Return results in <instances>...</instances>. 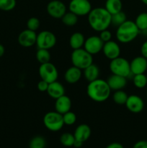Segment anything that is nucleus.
<instances>
[{"label":"nucleus","mask_w":147,"mask_h":148,"mask_svg":"<svg viewBox=\"0 0 147 148\" xmlns=\"http://www.w3.org/2000/svg\"><path fill=\"white\" fill-rule=\"evenodd\" d=\"M87 16L89 26L95 31L99 33L111 25V14L105 7L92 9Z\"/></svg>","instance_id":"nucleus-1"},{"label":"nucleus","mask_w":147,"mask_h":148,"mask_svg":"<svg viewBox=\"0 0 147 148\" xmlns=\"http://www.w3.org/2000/svg\"><path fill=\"white\" fill-rule=\"evenodd\" d=\"M86 93L92 101L101 103L109 98L111 94V89L106 80L98 78L89 82L86 88Z\"/></svg>","instance_id":"nucleus-2"},{"label":"nucleus","mask_w":147,"mask_h":148,"mask_svg":"<svg viewBox=\"0 0 147 148\" xmlns=\"http://www.w3.org/2000/svg\"><path fill=\"white\" fill-rule=\"evenodd\" d=\"M139 34L140 30L135 22L127 20L117 27L115 36L120 43H128L135 40Z\"/></svg>","instance_id":"nucleus-3"},{"label":"nucleus","mask_w":147,"mask_h":148,"mask_svg":"<svg viewBox=\"0 0 147 148\" xmlns=\"http://www.w3.org/2000/svg\"><path fill=\"white\" fill-rule=\"evenodd\" d=\"M71 60L73 66L84 70L93 64V56L84 49L81 48L73 51L71 55Z\"/></svg>","instance_id":"nucleus-4"},{"label":"nucleus","mask_w":147,"mask_h":148,"mask_svg":"<svg viewBox=\"0 0 147 148\" xmlns=\"http://www.w3.org/2000/svg\"><path fill=\"white\" fill-rule=\"evenodd\" d=\"M43 124L45 127L50 131H59L64 125L63 116L56 111L48 112L43 117Z\"/></svg>","instance_id":"nucleus-5"},{"label":"nucleus","mask_w":147,"mask_h":148,"mask_svg":"<svg viewBox=\"0 0 147 148\" xmlns=\"http://www.w3.org/2000/svg\"><path fill=\"white\" fill-rule=\"evenodd\" d=\"M110 69L112 74L125 77L126 79L128 75L131 73L130 62L120 56L110 60Z\"/></svg>","instance_id":"nucleus-6"},{"label":"nucleus","mask_w":147,"mask_h":148,"mask_svg":"<svg viewBox=\"0 0 147 148\" xmlns=\"http://www.w3.org/2000/svg\"><path fill=\"white\" fill-rule=\"evenodd\" d=\"M56 36L52 32L48 30H43L37 34L36 46L37 49H49L54 47L56 44Z\"/></svg>","instance_id":"nucleus-7"},{"label":"nucleus","mask_w":147,"mask_h":148,"mask_svg":"<svg viewBox=\"0 0 147 148\" xmlns=\"http://www.w3.org/2000/svg\"><path fill=\"white\" fill-rule=\"evenodd\" d=\"M38 72L41 79L46 81L48 83L56 81L59 77L57 68L50 62L40 64Z\"/></svg>","instance_id":"nucleus-8"},{"label":"nucleus","mask_w":147,"mask_h":148,"mask_svg":"<svg viewBox=\"0 0 147 148\" xmlns=\"http://www.w3.org/2000/svg\"><path fill=\"white\" fill-rule=\"evenodd\" d=\"M69 11L78 17L88 15L92 10V4L89 0H71L69 5Z\"/></svg>","instance_id":"nucleus-9"},{"label":"nucleus","mask_w":147,"mask_h":148,"mask_svg":"<svg viewBox=\"0 0 147 148\" xmlns=\"http://www.w3.org/2000/svg\"><path fill=\"white\" fill-rule=\"evenodd\" d=\"M47 12L51 17L61 19L66 12V7L60 0H52L47 5Z\"/></svg>","instance_id":"nucleus-10"},{"label":"nucleus","mask_w":147,"mask_h":148,"mask_svg":"<svg viewBox=\"0 0 147 148\" xmlns=\"http://www.w3.org/2000/svg\"><path fill=\"white\" fill-rule=\"evenodd\" d=\"M104 42L101 40L99 36H92L85 39L84 49L90 54L95 55L102 51Z\"/></svg>","instance_id":"nucleus-11"},{"label":"nucleus","mask_w":147,"mask_h":148,"mask_svg":"<svg viewBox=\"0 0 147 148\" xmlns=\"http://www.w3.org/2000/svg\"><path fill=\"white\" fill-rule=\"evenodd\" d=\"M37 34L35 31L26 29L20 33L18 36V43L21 46L29 48L36 44Z\"/></svg>","instance_id":"nucleus-12"},{"label":"nucleus","mask_w":147,"mask_h":148,"mask_svg":"<svg viewBox=\"0 0 147 148\" xmlns=\"http://www.w3.org/2000/svg\"><path fill=\"white\" fill-rule=\"evenodd\" d=\"M102 52L107 59L110 60H112L114 59L119 57L120 55V47L117 42L114 40L104 43Z\"/></svg>","instance_id":"nucleus-13"},{"label":"nucleus","mask_w":147,"mask_h":148,"mask_svg":"<svg viewBox=\"0 0 147 148\" xmlns=\"http://www.w3.org/2000/svg\"><path fill=\"white\" fill-rule=\"evenodd\" d=\"M125 105L128 111L134 114L141 112L144 108V101L139 95H128Z\"/></svg>","instance_id":"nucleus-14"},{"label":"nucleus","mask_w":147,"mask_h":148,"mask_svg":"<svg viewBox=\"0 0 147 148\" xmlns=\"http://www.w3.org/2000/svg\"><path fill=\"white\" fill-rule=\"evenodd\" d=\"M131 71L133 75L144 74L147 70V59L144 56H136L130 62Z\"/></svg>","instance_id":"nucleus-15"},{"label":"nucleus","mask_w":147,"mask_h":148,"mask_svg":"<svg viewBox=\"0 0 147 148\" xmlns=\"http://www.w3.org/2000/svg\"><path fill=\"white\" fill-rule=\"evenodd\" d=\"M106 81L111 90L116 91L123 89L126 86L128 79L125 77L112 74Z\"/></svg>","instance_id":"nucleus-16"},{"label":"nucleus","mask_w":147,"mask_h":148,"mask_svg":"<svg viewBox=\"0 0 147 148\" xmlns=\"http://www.w3.org/2000/svg\"><path fill=\"white\" fill-rule=\"evenodd\" d=\"M71 101L69 96L63 95L60 98L56 99L55 110L58 113L63 115L65 113L71 111Z\"/></svg>","instance_id":"nucleus-17"},{"label":"nucleus","mask_w":147,"mask_h":148,"mask_svg":"<svg viewBox=\"0 0 147 148\" xmlns=\"http://www.w3.org/2000/svg\"><path fill=\"white\" fill-rule=\"evenodd\" d=\"M46 92L50 98L56 100L61 97L62 95H65V88L61 82L56 80L49 83L48 88Z\"/></svg>","instance_id":"nucleus-18"},{"label":"nucleus","mask_w":147,"mask_h":148,"mask_svg":"<svg viewBox=\"0 0 147 148\" xmlns=\"http://www.w3.org/2000/svg\"><path fill=\"white\" fill-rule=\"evenodd\" d=\"M82 75L83 74H82V69L72 66L69 67L65 72L64 79L68 83L74 84L80 80Z\"/></svg>","instance_id":"nucleus-19"},{"label":"nucleus","mask_w":147,"mask_h":148,"mask_svg":"<svg viewBox=\"0 0 147 148\" xmlns=\"http://www.w3.org/2000/svg\"><path fill=\"white\" fill-rule=\"evenodd\" d=\"M91 133H92V131L89 126H88L87 124H82L76 127L74 135L75 140L84 143L90 137Z\"/></svg>","instance_id":"nucleus-20"},{"label":"nucleus","mask_w":147,"mask_h":148,"mask_svg":"<svg viewBox=\"0 0 147 148\" xmlns=\"http://www.w3.org/2000/svg\"><path fill=\"white\" fill-rule=\"evenodd\" d=\"M83 75L88 82H92L98 79L99 76V69L95 64H92L84 69Z\"/></svg>","instance_id":"nucleus-21"},{"label":"nucleus","mask_w":147,"mask_h":148,"mask_svg":"<svg viewBox=\"0 0 147 148\" xmlns=\"http://www.w3.org/2000/svg\"><path fill=\"white\" fill-rule=\"evenodd\" d=\"M85 38L82 33L76 32L71 36L69 38V45L73 50L81 49L84 47Z\"/></svg>","instance_id":"nucleus-22"},{"label":"nucleus","mask_w":147,"mask_h":148,"mask_svg":"<svg viewBox=\"0 0 147 148\" xmlns=\"http://www.w3.org/2000/svg\"><path fill=\"white\" fill-rule=\"evenodd\" d=\"M105 8L112 15V14L122 11V1L121 0H106Z\"/></svg>","instance_id":"nucleus-23"},{"label":"nucleus","mask_w":147,"mask_h":148,"mask_svg":"<svg viewBox=\"0 0 147 148\" xmlns=\"http://www.w3.org/2000/svg\"><path fill=\"white\" fill-rule=\"evenodd\" d=\"M50 53L48 49H38L36 52V59L37 61L42 64L48 63L50 61Z\"/></svg>","instance_id":"nucleus-24"},{"label":"nucleus","mask_w":147,"mask_h":148,"mask_svg":"<svg viewBox=\"0 0 147 148\" xmlns=\"http://www.w3.org/2000/svg\"><path fill=\"white\" fill-rule=\"evenodd\" d=\"M127 20L126 14L124 12L120 11L111 15V25L118 27Z\"/></svg>","instance_id":"nucleus-25"},{"label":"nucleus","mask_w":147,"mask_h":148,"mask_svg":"<svg viewBox=\"0 0 147 148\" xmlns=\"http://www.w3.org/2000/svg\"><path fill=\"white\" fill-rule=\"evenodd\" d=\"M61 21L65 25L72 27V26H74L77 23L78 16L69 11V12L65 13L64 15L62 17Z\"/></svg>","instance_id":"nucleus-26"},{"label":"nucleus","mask_w":147,"mask_h":148,"mask_svg":"<svg viewBox=\"0 0 147 148\" xmlns=\"http://www.w3.org/2000/svg\"><path fill=\"white\" fill-rule=\"evenodd\" d=\"M128 94L122 90H116L112 95V100L118 105H125L128 99Z\"/></svg>","instance_id":"nucleus-27"},{"label":"nucleus","mask_w":147,"mask_h":148,"mask_svg":"<svg viewBox=\"0 0 147 148\" xmlns=\"http://www.w3.org/2000/svg\"><path fill=\"white\" fill-rule=\"evenodd\" d=\"M132 80L134 86L138 89L144 88L147 85V77L145 74L134 75Z\"/></svg>","instance_id":"nucleus-28"},{"label":"nucleus","mask_w":147,"mask_h":148,"mask_svg":"<svg viewBox=\"0 0 147 148\" xmlns=\"http://www.w3.org/2000/svg\"><path fill=\"white\" fill-rule=\"evenodd\" d=\"M46 146V139L42 136H35L30 142L29 148H45Z\"/></svg>","instance_id":"nucleus-29"},{"label":"nucleus","mask_w":147,"mask_h":148,"mask_svg":"<svg viewBox=\"0 0 147 148\" xmlns=\"http://www.w3.org/2000/svg\"><path fill=\"white\" fill-rule=\"evenodd\" d=\"M135 25L139 30H144L147 28V12H141L135 18Z\"/></svg>","instance_id":"nucleus-30"},{"label":"nucleus","mask_w":147,"mask_h":148,"mask_svg":"<svg viewBox=\"0 0 147 148\" xmlns=\"http://www.w3.org/2000/svg\"><path fill=\"white\" fill-rule=\"evenodd\" d=\"M75 141L74 135L71 133L66 132L61 134L60 137V142L65 147H72Z\"/></svg>","instance_id":"nucleus-31"},{"label":"nucleus","mask_w":147,"mask_h":148,"mask_svg":"<svg viewBox=\"0 0 147 148\" xmlns=\"http://www.w3.org/2000/svg\"><path fill=\"white\" fill-rule=\"evenodd\" d=\"M16 0H0V10L4 12L12 10L16 7Z\"/></svg>","instance_id":"nucleus-32"},{"label":"nucleus","mask_w":147,"mask_h":148,"mask_svg":"<svg viewBox=\"0 0 147 148\" xmlns=\"http://www.w3.org/2000/svg\"><path fill=\"white\" fill-rule=\"evenodd\" d=\"M62 116H63V120L64 124H66L68 126H71L76 123V116L72 111H68V112L65 113Z\"/></svg>","instance_id":"nucleus-33"},{"label":"nucleus","mask_w":147,"mask_h":148,"mask_svg":"<svg viewBox=\"0 0 147 148\" xmlns=\"http://www.w3.org/2000/svg\"><path fill=\"white\" fill-rule=\"evenodd\" d=\"M40 20L38 18L35 17H32L27 20V27L29 30L36 31L40 27Z\"/></svg>","instance_id":"nucleus-34"},{"label":"nucleus","mask_w":147,"mask_h":148,"mask_svg":"<svg viewBox=\"0 0 147 148\" xmlns=\"http://www.w3.org/2000/svg\"><path fill=\"white\" fill-rule=\"evenodd\" d=\"M99 36L104 43L112 40V33H111V32L110 30H108V29H106V30H104L102 31L99 32Z\"/></svg>","instance_id":"nucleus-35"},{"label":"nucleus","mask_w":147,"mask_h":148,"mask_svg":"<svg viewBox=\"0 0 147 148\" xmlns=\"http://www.w3.org/2000/svg\"><path fill=\"white\" fill-rule=\"evenodd\" d=\"M48 82L41 79V80L37 83V89H38L40 92H46L48 90Z\"/></svg>","instance_id":"nucleus-36"},{"label":"nucleus","mask_w":147,"mask_h":148,"mask_svg":"<svg viewBox=\"0 0 147 148\" xmlns=\"http://www.w3.org/2000/svg\"><path fill=\"white\" fill-rule=\"evenodd\" d=\"M133 148H147V140H139L134 144Z\"/></svg>","instance_id":"nucleus-37"},{"label":"nucleus","mask_w":147,"mask_h":148,"mask_svg":"<svg viewBox=\"0 0 147 148\" xmlns=\"http://www.w3.org/2000/svg\"><path fill=\"white\" fill-rule=\"evenodd\" d=\"M141 56L147 59V40L143 43L141 47Z\"/></svg>","instance_id":"nucleus-38"},{"label":"nucleus","mask_w":147,"mask_h":148,"mask_svg":"<svg viewBox=\"0 0 147 148\" xmlns=\"http://www.w3.org/2000/svg\"><path fill=\"white\" fill-rule=\"evenodd\" d=\"M106 148H124L123 146L118 143H112L111 144L108 145Z\"/></svg>","instance_id":"nucleus-39"},{"label":"nucleus","mask_w":147,"mask_h":148,"mask_svg":"<svg viewBox=\"0 0 147 148\" xmlns=\"http://www.w3.org/2000/svg\"><path fill=\"white\" fill-rule=\"evenodd\" d=\"M83 143H82V142L79 141V140H75L74 143V145L73 146L74 147H76V148H79V147H82V145H83Z\"/></svg>","instance_id":"nucleus-40"},{"label":"nucleus","mask_w":147,"mask_h":148,"mask_svg":"<svg viewBox=\"0 0 147 148\" xmlns=\"http://www.w3.org/2000/svg\"><path fill=\"white\" fill-rule=\"evenodd\" d=\"M4 52H5V49H4V46L0 43V58L3 56V55L4 54Z\"/></svg>","instance_id":"nucleus-41"},{"label":"nucleus","mask_w":147,"mask_h":148,"mask_svg":"<svg viewBox=\"0 0 147 148\" xmlns=\"http://www.w3.org/2000/svg\"><path fill=\"white\" fill-rule=\"evenodd\" d=\"M140 34H141L143 36H144V37L147 38V28L144 29V30H141V31H140Z\"/></svg>","instance_id":"nucleus-42"},{"label":"nucleus","mask_w":147,"mask_h":148,"mask_svg":"<svg viewBox=\"0 0 147 148\" xmlns=\"http://www.w3.org/2000/svg\"><path fill=\"white\" fill-rule=\"evenodd\" d=\"M141 1H142V2L144 3V4H145V5L147 6V0H141Z\"/></svg>","instance_id":"nucleus-43"},{"label":"nucleus","mask_w":147,"mask_h":148,"mask_svg":"<svg viewBox=\"0 0 147 148\" xmlns=\"http://www.w3.org/2000/svg\"><path fill=\"white\" fill-rule=\"evenodd\" d=\"M146 96H147V90H146Z\"/></svg>","instance_id":"nucleus-44"},{"label":"nucleus","mask_w":147,"mask_h":148,"mask_svg":"<svg viewBox=\"0 0 147 148\" xmlns=\"http://www.w3.org/2000/svg\"><path fill=\"white\" fill-rule=\"evenodd\" d=\"M146 77H147V76H146Z\"/></svg>","instance_id":"nucleus-45"}]
</instances>
